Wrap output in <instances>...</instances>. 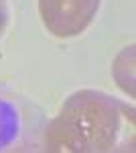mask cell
<instances>
[{
	"label": "cell",
	"mask_w": 136,
	"mask_h": 153,
	"mask_svg": "<svg viewBox=\"0 0 136 153\" xmlns=\"http://www.w3.org/2000/svg\"><path fill=\"white\" fill-rule=\"evenodd\" d=\"M128 112L132 110L108 94L81 90L69 96L59 117L47 127L45 145L49 151H108Z\"/></svg>",
	"instance_id": "cell-1"
},
{
	"label": "cell",
	"mask_w": 136,
	"mask_h": 153,
	"mask_svg": "<svg viewBox=\"0 0 136 153\" xmlns=\"http://www.w3.org/2000/svg\"><path fill=\"white\" fill-rule=\"evenodd\" d=\"M100 0H39L45 27L57 37H73L87 29Z\"/></svg>",
	"instance_id": "cell-2"
},
{
	"label": "cell",
	"mask_w": 136,
	"mask_h": 153,
	"mask_svg": "<svg viewBox=\"0 0 136 153\" xmlns=\"http://www.w3.org/2000/svg\"><path fill=\"white\" fill-rule=\"evenodd\" d=\"M112 74H114V80L116 84L124 90L130 98H134L136 90H134V47L122 49L116 59H114V65H112Z\"/></svg>",
	"instance_id": "cell-3"
},
{
	"label": "cell",
	"mask_w": 136,
	"mask_h": 153,
	"mask_svg": "<svg viewBox=\"0 0 136 153\" xmlns=\"http://www.w3.org/2000/svg\"><path fill=\"white\" fill-rule=\"evenodd\" d=\"M6 23H8V8H6V2L0 0V35L4 33Z\"/></svg>",
	"instance_id": "cell-4"
}]
</instances>
